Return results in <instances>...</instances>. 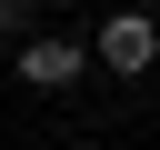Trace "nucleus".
I'll return each mask as SVG.
<instances>
[{
    "mask_svg": "<svg viewBox=\"0 0 160 150\" xmlns=\"http://www.w3.org/2000/svg\"><path fill=\"white\" fill-rule=\"evenodd\" d=\"M160 60V20L150 10H110L100 30H90V70H110V80H140Z\"/></svg>",
    "mask_w": 160,
    "mask_h": 150,
    "instance_id": "nucleus-1",
    "label": "nucleus"
},
{
    "mask_svg": "<svg viewBox=\"0 0 160 150\" xmlns=\"http://www.w3.org/2000/svg\"><path fill=\"white\" fill-rule=\"evenodd\" d=\"M10 70H20L30 90H70V80L90 70V40H70V30H50V40H20V50H10Z\"/></svg>",
    "mask_w": 160,
    "mask_h": 150,
    "instance_id": "nucleus-2",
    "label": "nucleus"
},
{
    "mask_svg": "<svg viewBox=\"0 0 160 150\" xmlns=\"http://www.w3.org/2000/svg\"><path fill=\"white\" fill-rule=\"evenodd\" d=\"M30 40V0H0V50H20Z\"/></svg>",
    "mask_w": 160,
    "mask_h": 150,
    "instance_id": "nucleus-3",
    "label": "nucleus"
},
{
    "mask_svg": "<svg viewBox=\"0 0 160 150\" xmlns=\"http://www.w3.org/2000/svg\"><path fill=\"white\" fill-rule=\"evenodd\" d=\"M30 10H40V0H30Z\"/></svg>",
    "mask_w": 160,
    "mask_h": 150,
    "instance_id": "nucleus-4",
    "label": "nucleus"
}]
</instances>
